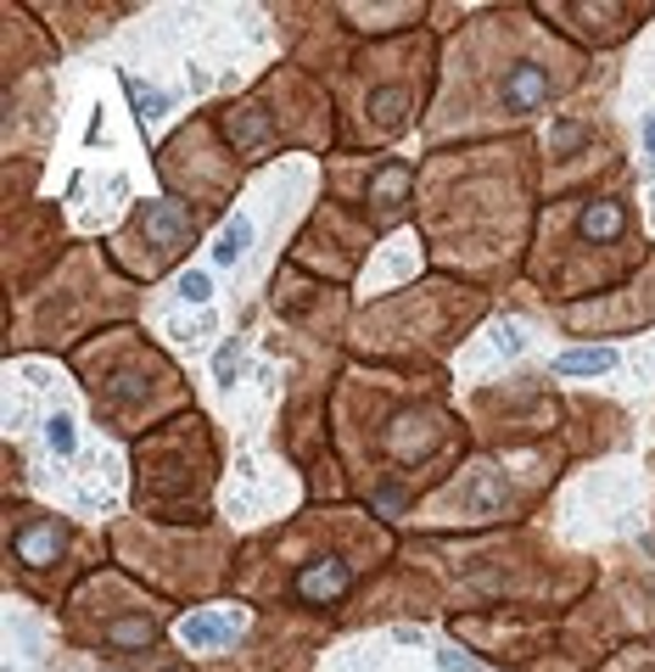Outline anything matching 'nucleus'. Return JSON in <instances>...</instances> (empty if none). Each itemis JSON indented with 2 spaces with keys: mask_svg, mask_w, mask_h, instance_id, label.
Here are the masks:
<instances>
[{
  "mask_svg": "<svg viewBox=\"0 0 655 672\" xmlns=\"http://www.w3.org/2000/svg\"><path fill=\"white\" fill-rule=\"evenodd\" d=\"M622 230H627V208H622L616 197L583 202V213H578V235H583V241H616Z\"/></svg>",
  "mask_w": 655,
  "mask_h": 672,
  "instance_id": "5",
  "label": "nucleus"
},
{
  "mask_svg": "<svg viewBox=\"0 0 655 672\" xmlns=\"http://www.w3.org/2000/svg\"><path fill=\"white\" fill-rule=\"evenodd\" d=\"M247 241H253L247 219H230V224H224V235L213 241V264H235V259H241V246H247Z\"/></svg>",
  "mask_w": 655,
  "mask_h": 672,
  "instance_id": "10",
  "label": "nucleus"
},
{
  "mask_svg": "<svg viewBox=\"0 0 655 672\" xmlns=\"http://www.w3.org/2000/svg\"><path fill=\"white\" fill-rule=\"evenodd\" d=\"M348 588H353V560H342V555H319L292 577V595L303 606H337Z\"/></svg>",
  "mask_w": 655,
  "mask_h": 672,
  "instance_id": "1",
  "label": "nucleus"
},
{
  "mask_svg": "<svg viewBox=\"0 0 655 672\" xmlns=\"http://www.w3.org/2000/svg\"><path fill=\"white\" fill-rule=\"evenodd\" d=\"M554 146H560V151L583 146V124H554Z\"/></svg>",
  "mask_w": 655,
  "mask_h": 672,
  "instance_id": "14",
  "label": "nucleus"
},
{
  "mask_svg": "<svg viewBox=\"0 0 655 672\" xmlns=\"http://www.w3.org/2000/svg\"><path fill=\"white\" fill-rule=\"evenodd\" d=\"M51 449H56V454H73V420H67V414L51 420Z\"/></svg>",
  "mask_w": 655,
  "mask_h": 672,
  "instance_id": "12",
  "label": "nucleus"
},
{
  "mask_svg": "<svg viewBox=\"0 0 655 672\" xmlns=\"http://www.w3.org/2000/svg\"><path fill=\"white\" fill-rule=\"evenodd\" d=\"M186 639L191 644H230L235 622H224V617H186Z\"/></svg>",
  "mask_w": 655,
  "mask_h": 672,
  "instance_id": "9",
  "label": "nucleus"
},
{
  "mask_svg": "<svg viewBox=\"0 0 655 672\" xmlns=\"http://www.w3.org/2000/svg\"><path fill=\"white\" fill-rule=\"evenodd\" d=\"M403 197H409V168H403V162H387L381 175L370 180V202H376L381 219H392V213L403 208Z\"/></svg>",
  "mask_w": 655,
  "mask_h": 672,
  "instance_id": "6",
  "label": "nucleus"
},
{
  "mask_svg": "<svg viewBox=\"0 0 655 672\" xmlns=\"http://www.w3.org/2000/svg\"><path fill=\"white\" fill-rule=\"evenodd\" d=\"M180 297H186V303H208V297H213V281H208L202 270H191V275H180Z\"/></svg>",
  "mask_w": 655,
  "mask_h": 672,
  "instance_id": "11",
  "label": "nucleus"
},
{
  "mask_svg": "<svg viewBox=\"0 0 655 672\" xmlns=\"http://www.w3.org/2000/svg\"><path fill=\"white\" fill-rule=\"evenodd\" d=\"M135 230H140L146 241H157V270L175 264L180 252H186V241H191V224H186V213H180L175 202H146L140 219H135Z\"/></svg>",
  "mask_w": 655,
  "mask_h": 672,
  "instance_id": "3",
  "label": "nucleus"
},
{
  "mask_svg": "<svg viewBox=\"0 0 655 672\" xmlns=\"http://www.w3.org/2000/svg\"><path fill=\"white\" fill-rule=\"evenodd\" d=\"M129 96L140 102V113H162V107H169V102H162V96H151V91H146L140 78H129Z\"/></svg>",
  "mask_w": 655,
  "mask_h": 672,
  "instance_id": "13",
  "label": "nucleus"
},
{
  "mask_svg": "<svg viewBox=\"0 0 655 672\" xmlns=\"http://www.w3.org/2000/svg\"><path fill=\"white\" fill-rule=\"evenodd\" d=\"M611 365H616L611 348H578V354H560V359H554L560 376H605Z\"/></svg>",
  "mask_w": 655,
  "mask_h": 672,
  "instance_id": "7",
  "label": "nucleus"
},
{
  "mask_svg": "<svg viewBox=\"0 0 655 672\" xmlns=\"http://www.w3.org/2000/svg\"><path fill=\"white\" fill-rule=\"evenodd\" d=\"M107 639H113L118 650H146V644L157 639V622H151V617H118V622L107 628Z\"/></svg>",
  "mask_w": 655,
  "mask_h": 672,
  "instance_id": "8",
  "label": "nucleus"
},
{
  "mask_svg": "<svg viewBox=\"0 0 655 672\" xmlns=\"http://www.w3.org/2000/svg\"><path fill=\"white\" fill-rule=\"evenodd\" d=\"M443 666H448V672H471V661H465L459 650H443Z\"/></svg>",
  "mask_w": 655,
  "mask_h": 672,
  "instance_id": "15",
  "label": "nucleus"
},
{
  "mask_svg": "<svg viewBox=\"0 0 655 672\" xmlns=\"http://www.w3.org/2000/svg\"><path fill=\"white\" fill-rule=\"evenodd\" d=\"M554 96V73H549V62H538V56H527V62H510L505 67V84H499V102H505V113H538L543 102Z\"/></svg>",
  "mask_w": 655,
  "mask_h": 672,
  "instance_id": "2",
  "label": "nucleus"
},
{
  "mask_svg": "<svg viewBox=\"0 0 655 672\" xmlns=\"http://www.w3.org/2000/svg\"><path fill=\"white\" fill-rule=\"evenodd\" d=\"M62 544H67V533L56 522H34V527H23L12 538V555L23 566H51V560H62Z\"/></svg>",
  "mask_w": 655,
  "mask_h": 672,
  "instance_id": "4",
  "label": "nucleus"
},
{
  "mask_svg": "<svg viewBox=\"0 0 655 672\" xmlns=\"http://www.w3.org/2000/svg\"><path fill=\"white\" fill-rule=\"evenodd\" d=\"M644 146H649V157H655V113H649V124H644Z\"/></svg>",
  "mask_w": 655,
  "mask_h": 672,
  "instance_id": "16",
  "label": "nucleus"
}]
</instances>
